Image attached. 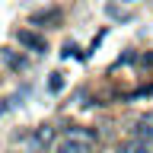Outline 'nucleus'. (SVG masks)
Here are the masks:
<instances>
[{"label": "nucleus", "mask_w": 153, "mask_h": 153, "mask_svg": "<svg viewBox=\"0 0 153 153\" xmlns=\"http://www.w3.org/2000/svg\"><path fill=\"white\" fill-rule=\"evenodd\" d=\"M51 153H93V140H83V137L64 134V137L54 143V150H51Z\"/></svg>", "instance_id": "f257e3e1"}, {"label": "nucleus", "mask_w": 153, "mask_h": 153, "mask_svg": "<svg viewBox=\"0 0 153 153\" xmlns=\"http://www.w3.org/2000/svg\"><path fill=\"white\" fill-rule=\"evenodd\" d=\"M16 42L22 48H29V51H35V54H45V51H48V42L38 35V32H32V29H19V32H16Z\"/></svg>", "instance_id": "f03ea898"}, {"label": "nucleus", "mask_w": 153, "mask_h": 153, "mask_svg": "<svg viewBox=\"0 0 153 153\" xmlns=\"http://www.w3.org/2000/svg\"><path fill=\"white\" fill-rule=\"evenodd\" d=\"M131 137H134V140H147V143H153V115H143V118H137V121H134Z\"/></svg>", "instance_id": "7ed1b4c3"}, {"label": "nucleus", "mask_w": 153, "mask_h": 153, "mask_svg": "<svg viewBox=\"0 0 153 153\" xmlns=\"http://www.w3.org/2000/svg\"><path fill=\"white\" fill-rule=\"evenodd\" d=\"M115 153H153V143H147V140H124V143H118L115 147Z\"/></svg>", "instance_id": "20e7f679"}, {"label": "nucleus", "mask_w": 153, "mask_h": 153, "mask_svg": "<svg viewBox=\"0 0 153 153\" xmlns=\"http://www.w3.org/2000/svg\"><path fill=\"white\" fill-rule=\"evenodd\" d=\"M61 10H42V13H32V26H57L61 22Z\"/></svg>", "instance_id": "39448f33"}, {"label": "nucleus", "mask_w": 153, "mask_h": 153, "mask_svg": "<svg viewBox=\"0 0 153 153\" xmlns=\"http://www.w3.org/2000/svg\"><path fill=\"white\" fill-rule=\"evenodd\" d=\"M51 140H54V128H48V124L35 128V134H32V143H35L38 150H48V147H51Z\"/></svg>", "instance_id": "423d86ee"}, {"label": "nucleus", "mask_w": 153, "mask_h": 153, "mask_svg": "<svg viewBox=\"0 0 153 153\" xmlns=\"http://www.w3.org/2000/svg\"><path fill=\"white\" fill-rule=\"evenodd\" d=\"M0 57H3V61H7V67L10 70H26L29 67V61L22 54H16V51H10V48H0Z\"/></svg>", "instance_id": "0eeeda50"}, {"label": "nucleus", "mask_w": 153, "mask_h": 153, "mask_svg": "<svg viewBox=\"0 0 153 153\" xmlns=\"http://www.w3.org/2000/svg\"><path fill=\"white\" fill-rule=\"evenodd\" d=\"M67 134H74V137H83V140H99V131L96 128H67Z\"/></svg>", "instance_id": "6e6552de"}, {"label": "nucleus", "mask_w": 153, "mask_h": 153, "mask_svg": "<svg viewBox=\"0 0 153 153\" xmlns=\"http://www.w3.org/2000/svg\"><path fill=\"white\" fill-rule=\"evenodd\" d=\"M61 57H76V61H86V51H80L74 42H67V45H64V51H61Z\"/></svg>", "instance_id": "1a4fd4ad"}, {"label": "nucleus", "mask_w": 153, "mask_h": 153, "mask_svg": "<svg viewBox=\"0 0 153 153\" xmlns=\"http://www.w3.org/2000/svg\"><path fill=\"white\" fill-rule=\"evenodd\" d=\"M22 96L26 93H16V96H10V99H3V102H0V115H7L10 108H16V105L22 102Z\"/></svg>", "instance_id": "9d476101"}, {"label": "nucleus", "mask_w": 153, "mask_h": 153, "mask_svg": "<svg viewBox=\"0 0 153 153\" xmlns=\"http://www.w3.org/2000/svg\"><path fill=\"white\" fill-rule=\"evenodd\" d=\"M150 96H153V86H140V89H134V93H128L124 99H128V102H134V99H150Z\"/></svg>", "instance_id": "9b49d317"}, {"label": "nucleus", "mask_w": 153, "mask_h": 153, "mask_svg": "<svg viewBox=\"0 0 153 153\" xmlns=\"http://www.w3.org/2000/svg\"><path fill=\"white\" fill-rule=\"evenodd\" d=\"M48 89H51V93H61V89H64V74H51L48 76Z\"/></svg>", "instance_id": "f8f14e48"}, {"label": "nucleus", "mask_w": 153, "mask_h": 153, "mask_svg": "<svg viewBox=\"0 0 153 153\" xmlns=\"http://www.w3.org/2000/svg\"><path fill=\"white\" fill-rule=\"evenodd\" d=\"M134 61H140V57H137V54H131V51H128V54H121V57H118V61H115V67H121V64H134Z\"/></svg>", "instance_id": "ddd939ff"}, {"label": "nucleus", "mask_w": 153, "mask_h": 153, "mask_svg": "<svg viewBox=\"0 0 153 153\" xmlns=\"http://www.w3.org/2000/svg\"><path fill=\"white\" fill-rule=\"evenodd\" d=\"M140 64H143V67H150V70H153V51H143V54H140Z\"/></svg>", "instance_id": "4468645a"}]
</instances>
